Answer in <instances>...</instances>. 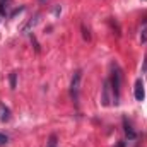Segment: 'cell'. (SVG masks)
<instances>
[{
	"label": "cell",
	"instance_id": "obj_3",
	"mask_svg": "<svg viewBox=\"0 0 147 147\" xmlns=\"http://www.w3.org/2000/svg\"><path fill=\"white\" fill-rule=\"evenodd\" d=\"M134 96L137 101H144L146 99V89H144V80L142 79H137L135 80V87H134Z\"/></svg>",
	"mask_w": 147,
	"mask_h": 147
},
{
	"label": "cell",
	"instance_id": "obj_9",
	"mask_svg": "<svg viewBox=\"0 0 147 147\" xmlns=\"http://www.w3.org/2000/svg\"><path fill=\"white\" fill-rule=\"evenodd\" d=\"M140 41L147 43V19L144 21V28H142V33H140Z\"/></svg>",
	"mask_w": 147,
	"mask_h": 147
},
{
	"label": "cell",
	"instance_id": "obj_5",
	"mask_svg": "<svg viewBox=\"0 0 147 147\" xmlns=\"http://www.w3.org/2000/svg\"><path fill=\"white\" fill-rule=\"evenodd\" d=\"M10 120V110L5 105H0V121H9Z\"/></svg>",
	"mask_w": 147,
	"mask_h": 147
},
{
	"label": "cell",
	"instance_id": "obj_14",
	"mask_svg": "<svg viewBox=\"0 0 147 147\" xmlns=\"http://www.w3.org/2000/svg\"><path fill=\"white\" fill-rule=\"evenodd\" d=\"M0 14L5 16V7H3V3H0Z\"/></svg>",
	"mask_w": 147,
	"mask_h": 147
},
{
	"label": "cell",
	"instance_id": "obj_2",
	"mask_svg": "<svg viewBox=\"0 0 147 147\" xmlns=\"http://www.w3.org/2000/svg\"><path fill=\"white\" fill-rule=\"evenodd\" d=\"M80 79H82V70H77L74 74L72 80H70V96L74 101L79 99V89H80Z\"/></svg>",
	"mask_w": 147,
	"mask_h": 147
},
{
	"label": "cell",
	"instance_id": "obj_15",
	"mask_svg": "<svg viewBox=\"0 0 147 147\" xmlns=\"http://www.w3.org/2000/svg\"><path fill=\"white\" fill-rule=\"evenodd\" d=\"M5 2H9V0H0V3H3V5H5Z\"/></svg>",
	"mask_w": 147,
	"mask_h": 147
},
{
	"label": "cell",
	"instance_id": "obj_10",
	"mask_svg": "<svg viewBox=\"0 0 147 147\" xmlns=\"http://www.w3.org/2000/svg\"><path fill=\"white\" fill-rule=\"evenodd\" d=\"M9 79H10V89H16V86H17V74L12 72Z\"/></svg>",
	"mask_w": 147,
	"mask_h": 147
},
{
	"label": "cell",
	"instance_id": "obj_12",
	"mask_svg": "<svg viewBox=\"0 0 147 147\" xmlns=\"http://www.w3.org/2000/svg\"><path fill=\"white\" fill-rule=\"evenodd\" d=\"M142 75L147 77V55L144 57V62H142Z\"/></svg>",
	"mask_w": 147,
	"mask_h": 147
},
{
	"label": "cell",
	"instance_id": "obj_1",
	"mask_svg": "<svg viewBox=\"0 0 147 147\" xmlns=\"http://www.w3.org/2000/svg\"><path fill=\"white\" fill-rule=\"evenodd\" d=\"M111 91H113V103L118 105L120 103V86H121V74H120V69L116 65H113V74H111V80H110Z\"/></svg>",
	"mask_w": 147,
	"mask_h": 147
},
{
	"label": "cell",
	"instance_id": "obj_6",
	"mask_svg": "<svg viewBox=\"0 0 147 147\" xmlns=\"http://www.w3.org/2000/svg\"><path fill=\"white\" fill-rule=\"evenodd\" d=\"M123 128H125V134H127V137H128L130 140H134V139L137 137V135H135V132H134V128L128 125V121H127V120H123Z\"/></svg>",
	"mask_w": 147,
	"mask_h": 147
},
{
	"label": "cell",
	"instance_id": "obj_7",
	"mask_svg": "<svg viewBox=\"0 0 147 147\" xmlns=\"http://www.w3.org/2000/svg\"><path fill=\"white\" fill-rule=\"evenodd\" d=\"M38 21H39V14H36V16H34V19H33V21H29V22L22 28V33H24V34H28V31H29L31 28H34V26H36Z\"/></svg>",
	"mask_w": 147,
	"mask_h": 147
},
{
	"label": "cell",
	"instance_id": "obj_16",
	"mask_svg": "<svg viewBox=\"0 0 147 147\" xmlns=\"http://www.w3.org/2000/svg\"><path fill=\"white\" fill-rule=\"evenodd\" d=\"M39 2H45V0H39Z\"/></svg>",
	"mask_w": 147,
	"mask_h": 147
},
{
	"label": "cell",
	"instance_id": "obj_4",
	"mask_svg": "<svg viewBox=\"0 0 147 147\" xmlns=\"http://www.w3.org/2000/svg\"><path fill=\"white\" fill-rule=\"evenodd\" d=\"M110 92H113L111 91V86H110V80H105V84H103V98H101V101H103V105L105 106H110L111 105V96Z\"/></svg>",
	"mask_w": 147,
	"mask_h": 147
},
{
	"label": "cell",
	"instance_id": "obj_8",
	"mask_svg": "<svg viewBox=\"0 0 147 147\" xmlns=\"http://www.w3.org/2000/svg\"><path fill=\"white\" fill-rule=\"evenodd\" d=\"M46 147H58V137L55 134H51L48 137V142H46Z\"/></svg>",
	"mask_w": 147,
	"mask_h": 147
},
{
	"label": "cell",
	"instance_id": "obj_13",
	"mask_svg": "<svg viewBox=\"0 0 147 147\" xmlns=\"http://www.w3.org/2000/svg\"><path fill=\"white\" fill-rule=\"evenodd\" d=\"M7 142H9V137L5 134H0V146H5Z\"/></svg>",
	"mask_w": 147,
	"mask_h": 147
},
{
	"label": "cell",
	"instance_id": "obj_11",
	"mask_svg": "<svg viewBox=\"0 0 147 147\" xmlns=\"http://www.w3.org/2000/svg\"><path fill=\"white\" fill-rule=\"evenodd\" d=\"M80 29H82V36H84V39H87V41H89V39H91V34H89V31L86 29V26H84V24L80 26Z\"/></svg>",
	"mask_w": 147,
	"mask_h": 147
}]
</instances>
